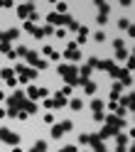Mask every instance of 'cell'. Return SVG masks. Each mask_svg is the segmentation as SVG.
<instances>
[{"mask_svg": "<svg viewBox=\"0 0 135 152\" xmlns=\"http://www.w3.org/2000/svg\"><path fill=\"white\" fill-rule=\"evenodd\" d=\"M30 152H47V142H42V140H40V142H34V147H32Z\"/></svg>", "mask_w": 135, "mask_h": 152, "instance_id": "44dd1931", "label": "cell"}, {"mask_svg": "<svg viewBox=\"0 0 135 152\" xmlns=\"http://www.w3.org/2000/svg\"><path fill=\"white\" fill-rule=\"evenodd\" d=\"M108 10H111L108 3H98V12H106V15H108Z\"/></svg>", "mask_w": 135, "mask_h": 152, "instance_id": "4316f807", "label": "cell"}, {"mask_svg": "<svg viewBox=\"0 0 135 152\" xmlns=\"http://www.w3.org/2000/svg\"><path fill=\"white\" fill-rule=\"evenodd\" d=\"M12 152H22V147H20V145H15V147H12Z\"/></svg>", "mask_w": 135, "mask_h": 152, "instance_id": "f35d334b", "label": "cell"}, {"mask_svg": "<svg viewBox=\"0 0 135 152\" xmlns=\"http://www.w3.org/2000/svg\"><path fill=\"white\" fill-rule=\"evenodd\" d=\"M42 52H44V56H47V59H59V52H56L54 47H49V44H47Z\"/></svg>", "mask_w": 135, "mask_h": 152, "instance_id": "d6986e66", "label": "cell"}, {"mask_svg": "<svg viewBox=\"0 0 135 152\" xmlns=\"http://www.w3.org/2000/svg\"><path fill=\"white\" fill-rule=\"evenodd\" d=\"M56 71H59V76H62V79L66 81V86H74V83H81V81H79V69H76L74 64H62V66H59Z\"/></svg>", "mask_w": 135, "mask_h": 152, "instance_id": "7a4b0ae2", "label": "cell"}, {"mask_svg": "<svg viewBox=\"0 0 135 152\" xmlns=\"http://www.w3.org/2000/svg\"><path fill=\"white\" fill-rule=\"evenodd\" d=\"M34 27H37V25H32V22L25 20V32H34Z\"/></svg>", "mask_w": 135, "mask_h": 152, "instance_id": "8d00e7d4", "label": "cell"}, {"mask_svg": "<svg viewBox=\"0 0 135 152\" xmlns=\"http://www.w3.org/2000/svg\"><path fill=\"white\" fill-rule=\"evenodd\" d=\"M66 27H69V30H79V22H76V20H74V17H71V22H69V25H66Z\"/></svg>", "mask_w": 135, "mask_h": 152, "instance_id": "74e56055", "label": "cell"}, {"mask_svg": "<svg viewBox=\"0 0 135 152\" xmlns=\"http://www.w3.org/2000/svg\"><path fill=\"white\" fill-rule=\"evenodd\" d=\"M93 39H96V42H106V32H96Z\"/></svg>", "mask_w": 135, "mask_h": 152, "instance_id": "f546056e", "label": "cell"}, {"mask_svg": "<svg viewBox=\"0 0 135 152\" xmlns=\"http://www.w3.org/2000/svg\"><path fill=\"white\" fill-rule=\"evenodd\" d=\"M91 108H93V113H101V110H103V101H101V98H93V101H91Z\"/></svg>", "mask_w": 135, "mask_h": 152, "instance_id": "ffe728a7", "label": "cell"}, {"mask_svg": "<svg viewBox=\"0 0 135 152\" xmlns=\"http://www.w3.org/2000/svg\"><path fill=\"white\" fill-rule=\"evenodd\" d=\"M128 49H118V52H115V61H123V59H128Z\"/></svg>", "mask_w": 135, "mask_h": 152, "instance_id": "7402d4cb", "label": "cell"}, {"mask_svg": "<svg viewBox=\"0 0 135 152\" xmlns=\"http://www.w3.org/2000/svg\"><path fill=\"white\" fill-rule=\"evenodd\" d=\"M96 69H101V71H108V74H113V69H115V61H111V59H98V66Z\"/></svg>", "mask_w": 135, "mask_h": 152, "instance_id": "7c38bea8", "label": "cell"}, {"mask_svg": "<svg viewBox=\"0 0 135 152\" xmlns=\"http://www.w3.org/2000/svg\"><path fill=\"white\" fill-rule=\"evenodd\" d=\"M84 152H89V150H84Z\"/></svg>", "mask_w": 135, "mask_h": 152, "instance_id": "7bdbcfd3", "label": "cell"}, {"mask_svg": "<svg viewBox=\"0 0 135 152\" xmlns=\"http://www.w3.org/2000/svg\"><path fill=\"white\" fill-rule=\"evenodd\" d=\"M0 140L3 142H7V145H20V135H17V132H12L10 128H0Z\"/></svg>", "mask_w": 135, "mask_h": 152, "instance_id": "5b68a950", "label": "cell"}, {"mask_svg": "<svg viewBox=\"0 0 135 152\" xmlns=\"http://www.w3.org/2000/svg\"><path fill=\"white\" fill-rule=\"evenodd\" d=\"M0 42H3V30H0Z\"/></svg>", "mask_w": 135, "mask_h": 152, "instance_id": "b9f144b4", "label": "cell"}, {"mask_svg": "<svg viewBox=\"0 0 135 152\" xmlns=\"http://www.w3.org/2000/svg\"><path fill=\"white\" fill-rule=\"evenodd\" d=\"M86 39H89V27H86V25H84V27H79V39H76L74 44H76V47H79V44H84Z\"/></svg>", "mask_w": 135, "mask_h": 152, "instance_id": "e0dca14e", "label": "cell"}, {"mask_svg": "<svg viewBox=\"0 0 135 152\" xmlns=\"http://www.w3.org/2000/svg\"><path fill=\"white\" fill-rule=\"evenodd\" d=\"M103 123H106V125H111L113 130H123V125H125V123H123V118H118V115H113V113H111V115H103Z\"/></svg>", "mask_w": 135, "mask_h": 152, "instance_id": "ba28073f", "label": "cell"}, {"mask_svg": "<svg viewBox=\"0 0 135 152\" xmlns=\"http://www.w3.org/2000/svg\"><path fill=\"white\" fill-rule=\"evenodd\" d=\"M113 47H115V52H118V49H125V44H123V39H115V42H113Z\"/></svg>", "mask_w": 135, "mask_h": 152, "instance_id": "e575fe53", "label": "cell"}, {"mask_svg": "<svg viewBox=\"0 0 135 152\" xmlns=\"http://www.w3.org/2000/svg\"><path fill=\"white\" fill-rule=\"evenodd\" d=\"M69 22H71L69 15H56V12H49V15H47V25H49V27H66Z\"/></svg>", "mask_w": 135, "mask_h": 152, "instance_id": "277c9868", "label": "cell"}, {"mask_svg": "<svg viewBox=\"0 0 135 152\" xmlns=\"http://www.w3.org/2000/svg\"><path fill=\"white\" fill-rule=\"evenodd\" d=\"M32 12H34V3H22V5H17V17H20L22 22H25Z\"/></svg>", "mask_w": 135, "mask_h": 152, "instance_id": "52a82bcc", "label": "cell"}, {"mask_svg": "<svg viewBox=\"0 0 135 152\" xmlns=\"http://www.w3.org/2000/svg\"><path fill=\"white\" fill-rule=\"evenodd\" d=\"M81 86H84V93H86V96H93V93H96V83L89 79V81H81Z\"/></svg>", "mask_w": 135, "mask_h": 152, "instance_id": "ac0fdd59", "label": "cell"}, {"mask_svg": "<svg viewBox=\"0 0 135 152\" xmlns=\"http://www.w3.org/2000/svg\"><path fill=\"white\" fill-rule=\"evenodd\" d=\"M32 69H34V71H37V69H44V71H47V59H37Z\"/></svg>", "mask_w": 135, "mask_h": 152, "instance_id": "cb8c5ba5", "label": "cell"}, {"mask_svg": "<svg viewBox=\"0 0 135 152\" xmlns=\"http://www.w3.org/2000/svg\"><path fill=\"white\" fill-rule=\"evenodd\" d=\"M96 20H98V25H106V22H108V15H106V12H98Z\"/></svg>", "mask_w": 135, "mask_h": 152, "instance_id": "83f0119b", "label": "cell"}, {"mask_svg": "<svg viewBox=\"0 0 135 152\" xmlns=\"http://www.w3.org/2000/svg\"><path fill=\"white\" fill-rule=\"evenodd\" d=\"M0 101H5V93H3V91H0Z\"/></svg>", "mask_w": 135, "mask_h": 152, "instance_id": "ab89813d", "label": "cell"}, {"mask_svg": "<svg viewBox=\"0 0 135 152\" xmlns=\"http://www.w3.org/2000/svg\"><path fill=\"white\" fill-rule=\"evenodd\" d=\"M59 93H62V96H64V98H69V96H71V93H74V88H71V86H64V88H62Z\"/></svg>", "mask_w": 135, "mask_h": 152, "instance_id": "484cf974", "label": "cell"}, {"mask_svg": "<svg viewBox=\"0 0 135 152\" xmlns=\"http://www.w3.org/2000/svg\"><path fill=\"white\" fill-rule=\"evenodd\" d=\"M22 101H25V91H15L12 96L7 98V110H5V115L17 118V115H20V106H22Z\"/></svg>", "mask_w": 135, "mask_h": 152, "instance_id": "6da1fadb", "label": "cell"}, {"mask_svg": "<svg viewBox=\"0 0 135 152\" xmlns=\"http://www.w3.org/2000/svg\"><path fill=\"white\" fill-rule=\"evenodd\" d=\"M12 71H17V74H20V79H17V81H22V83L34 81V79H37V74H40V71H34L32 66H25V64H17Z\"/></svg>", "mask_w": 135, "mask_h": 152, "instance_id": "3957f363", "label": "cell"}, {"mask_svg": "<svg viewBox=\"0 0 135 152\" xmlns=\"http://www.w3.org/2000/svg\"><path fill=\"white\" fill-rule=\"evenodd\" d=\"M64 56H66L69 61H79V59H81V52H79V47H76L74 42H69V44H66V52H64Z\"/></svg>", "mask_w": 135, "mask_h": 152, "instance_id": "9c48e42d", "label": "cell"}, {"mask_svg": "<svg viewBox=\"0 0 135 152\" xmlns=\"http://www.w3.org/2000/svg\"><path fill=\"white\" fill-rule=\"evenodd\" d=\"M115 145H118V147H123V150H128V137L130 135H125V132H115Z\"/></svg>", "mask_w": 135, "mask_h": 152, "instance_id": "9a60e30c", "label": "cell"}, {"mask_svg": "<svg viewBox=\"0 0 135 152\" xmlns=\"http://www.w3.org/2000/svg\"><path fill=\"white\" fill-rule=\"evenodd\" d=\"M59 152H79V150H76V145H66V147H62Z\"/></svg>", "mask_w": 135, "mask_h": 152, "instance_id": "d6a6232c", "label": "cell"}, {"mask_svg": "<svg viewBox=\"0 0 135 152\" xmlns=\"http://www.w3.org/2000/svg\"><path fill=\"white\" fill-rule=\"evenodd\" d=\"M89 137H91V135H86V132H81V135H79V142H81V145H89Z\"/></svg>", "mask_w": 135, "mask_h": 152, "instance_id": "4dcf8cb0", "label": "cell"}, {"mask_svg": "<svg viewBox=\"0 0 135 152\" xmlns=\"http://www.w3.org/2000/svg\"><path fill=\"white\" fill-rule=\"evenodd\" d=\"M54 34L59 37V39H64V37H66V30H64V27H59V30H54Z\"/></svg>", "mask_w": 135, "mask_h": 152, "instance_id": "1f68e13d", "label": "cell"}, {"mask_svg": "<svg viewBox=\"0 0 135 152\" xmlns=\"http://www.w3.org/2000/svg\"><path fill=\"white\" fill-rule=\"evenodd\" d=\"M115 132H118V130H113L111 125H103V128L98 130V140H108V137H113V135H115Z\"/></svg>", "mask_w": 135, "mask_h": 152, "instance_id": "5bb4252c", "label": "cell"}, {"mask_svg": "<svg viewBox=\"0 0 135 152\" xmlns=\"http://www.w3.org/2000/svg\"><path fill=\"white\" fill-rule=\"evenodd\" d=\"M69 106H71L74 110H81V108H84V101H81V98H74V101L69 103Z\"/></svg>", "mask_w": 135, "mask_h": 152, "instance_id": "603a6c76", "label": "cell"}, {"mask_svg": "<svg viewBox=\"0 0 135 152\" xmlns=\"http://www.w3.org/2000/svg\"><path fill=\"white\" fill-rule=\"evenodd\" d=\"M0 52H3L7 59H15V56H17V54H15V49H12V47L7 44V42H0Z\"/></svg>", "mask_w": 135, "mask_h": 152, "instance_id": "2e32d148", "label": "cell"}, {"mask_svg": "<svg viewBox=\"0 0 135 152\" xmlns=\"http://www.w3.org/2000/svg\"><path fill=\"white\" fill-rule=\"evenodd\" d=\"M25 91H27V101H32V103H34L37 98H42V88H37V86H32V83H30V86H27Z\"/></svg>", "mask_w": 135, "mask_h": 152, "instance_id": "30bf717a", "label": "cell"}, {"mask_svg": "<svg viewBox=\"0 0 135 152\" xmlns=\"http://www.w3.org/2000/svg\"><path fill=\"white\" fill-rule=\"evenodd\" d=\"M3 115H5V110H3V108H0V118H3Z\"/></svg>", "mask_w": 135, "mask_h": 152, "instance_id": "60d3db41", "label": "cell"}, {"mask_svg": "<svg viewBox=\"0 0 135 152\" xmlns=\"http://www.w3.org/2000/svg\"><path fill=\"white\" fill-rule=\"evenodd\" d=\"M66 10H69V5H66V3H56V15H64Z\"/></svg>", "mask_w": 135, "mask_h": 152, "instance_id": "d4e9b609", "label": "cell"}, {"mask_svg": "<svg viewBox=\"0 0 135 152\" xmlns=\"http://www.w3.org/2000/svg\"><path fill=\"white\" fill-rule=\"evenodd\" d=\"M17 37H20V30H17V27H10L7 32H3V42L10 44V42H15V39H17Z\"/></svg>", "mask_w": 135, "mask_h": 152, "instance_id": "8fae6325", "label": "cell"}, {"mask_svg": "<svg viewBox=\"0 0 135 152\" xmlns=\"http://www.w3.org/2000/svg\"><path fill=\"white\" fill-rule=\"evenodd\" d=\"M71 128H74V123H71V120H62V123H56V125L52 128V137H54V140H59L64 132H69Z\"/></svg>", "mask_w": 135, "mask_h": 152, "instance_id": "8992f818", "label": "cell"}, {"mask_svg": "<svg viewBox=\"0 0 135 152\" xmlns=\"http://www.w3.org/2000/svg\"><path fill=\"white\" fill-rule=\"evenodd\" d=\"M37 20H40V12H32V15H30V17H27V22H32V25H34V22H37Z\"/></svg>", "mask_w": 135, "mask_h": 152, "instance_id": "836d02e7", "label": "cell"}, {"mask_svg": "<svg viewBox=\"0 0 135 152\" xmlns=\"http://www.w3.org/2000/svg\"><path fill=\"white\" fill-rule=\"evenodd\" d=\"M89 145L93 147V152H103V150H106L103 140H98V135H91V137H89Z\"/></svg>", "mask_w": 135, "mask_h": 152, "instance_id": "4fadbf2b", "label": "cell"}, {"mask_svg": "<svg viewBox=\"0 0 135 152\" xmlns=\"http://www.w3.org/2000/svg\"><path fill=\"white\" fill-rule=\"evenodd\" d=\"M44 108H49V110H54L56 106H54V98H44Z\"/></svg>", "mask_w": 135, "mask_h": 152, "instance_id": "f1b7e54d", "label": "cell"}, {"mask_svg": "<svg viewBox=\"0 0 135 152\" xmlns=\"http://www.w3.org/2000/svg\"><path fill=\"white\" fill-rule=\"evenodd\" d=\"M108 110H113V115H115V113H118V103L111 101V103H108Z\"/></svg>", "mask_w": 135, "mask_h": 152, "instance_id": "d590c367", "label": "cell"}]
</instances>
